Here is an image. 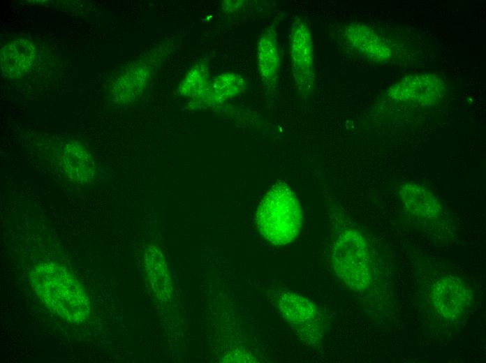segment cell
<instances>
[{
	"label": "cell",
	"mask_w": 486,
	"mask_h": 363,
	"mask_svg": "<svg viewBox=\"0 0 486 363\" xmlns=\"http://www.w3.org/2000/svg\"><path fill=\"white\" fill-rule=\"evenodd\" d=\"M30 281L42 303L64 320L80 323L89 317L90 304L83 286L63 266L38 265L31 272Z\"/></svg>",
	"instance_id": "6da1fadb"
},
{
	"label": "cell",
	"mask_w": 486,
	"mask_h": 363,
	"mask_svg": "<svg viewBox=\"0 0 486 363\" xmlns=\"http://www.w3.org/2000/svg\"><path fill=\"white\" fill-rule=\"evenodd\" d=\"M302 220L297 197L283 182H278L267 192L256 214L260 233L274 245L292 242L300 233Z\"/></svg>",
	"instance_id": "7a4b0ae2"
},
{
	"label": "cell",
	"mask_w": 486,
	"mask_h": 363,
	"mask_svg": "<svg viewBox=\"0 0 486 363\" xmlns=\"http://www.w3.org/2000/svg\"><path fill=\"white\" fill-rule=\"evenodd\" d=\"M334 269L338 277L355 290H365L371 283L369 248L358 231L348 229L336 239L332 252Z\"/></svg>",
	"instance_id": "3957f363"
},
{
	"label": "cell",
	"mask_w": 486,
	"mask_h": 363,
	"mask_svg": "<svg viewBox=\"0 0 486 363\" xmlns=\"http://www.w3.org/2000/svg\"><path fill=\"white\" fill-rule=\"evenodd\" d=\"M272 299L279 311L299 338L307 345L318 347L324 333L323 316L317 306L295 292L278 290Z\"/></svg>",
	"instance_id": "277c9868"
},
{
	"label": "cell",
	"mask_w": 486,
	"mask_h": 363,
	"mask_svg": "<svg viewBox=\"0 0 486 363\" xmlns=\"http://www.w3.org/2000/svg\"><path fill=\"white\" fill-rule=\"evenodd\" d=\"M291 71L299 92L307 96L315 86L314 48L307 23L300 17L294 20L289 35Z\"/></svg>",
	"instance_id": "5b68a950"
},
{
	"label": "cell",
	"mask_w": 486,
	"mask_h": 363,
	"mask_svg": "<svg viewBox=\"0 0 486 363\" xmlns=\"http://www.w3.org/2000/svg\"><path fill=\"white\" fill-rule=\"evenodd\" d=\"M430 299L438 315L446 320L455 321L471 306L473 295L470 288L460 279L447 276L434 283Z\"/></svg>",
	"instance_id": "8992f818"
},
{
	"label": "cell",
	"mask_w": 486,
	"mask_h": 363,
	"mask_svg": "<svg viewBox=\"0 0 486 363\" xmlns=\"http://www.w3.org/2000/svg\"><path fill=\"white\" fill-rule=\"evenodd\" d=\"M445 84L433 74H418L404 77L389 89V96L397 101L418 105H429L444 94Z\"/></svg>",
	"instance_id": "52a82bcc"
},
{
	"label": "cell",
	"mask_w": 486,
	"mask_h": 363,
	"mask_svg": "<svg viewBox=\"0 0 486 363\" xmlns=\"http://www.w3.org/2000/svg\"><path fill=\"white\" fill-rule=\"evenodd\" d=\"M344 37L351 47L367 59L383 61L392 54L388 43L366 24L351 23L346 25Z\"/></svg>",
	"instance_id": "ba28073f"
},
{
	"label": "cell",
	"mask_w": 486,
	"mask_h": 363,
	"mask_svg": "<svg viewBox=\"0 0 486 363\" xmlns=\"http://www.w3.org/2000/svg\"><path fill=\"white\" fill-rule=\"evenodd\" d=\"M273 26L268 27L260 37L257 49L258 66L261 79L269 91L277 87L281 67V58Z\"/></svg>",
	"instance_id": "9c48e42d"
},
{
	"label": "cell",
	"mask_w": 486,
	"mask_h": 363,
	"mask_svg": "<svg viewBox=\"0 0 486 363\" xmlns=\"http://www.w3.org/2000/svg\"><path fill=\"white\" fill-rule=\"evenodd\" d=\"M36 50L32 43L24 39L6 45L1 52L2 73L9 79L25 75L34 64Z\"/></svg>",
	"instance_id": "30bf717a"
},
{
	"label": "cell",
	"mask_w": 486,
	"mask_h": 363,
	"mask_svg": "<svg viewBox=\"0 0 486 363\" xmlns=\"http://www.w3.org/2000/svg\"><path fill=\"white\" fill-rule=\"evenodd\" d=\"M399 194L404 207L418 217L432 219L441 214V208L437 198L418 184H404L400 188Z\"/></svg>",
	"instance_id": "8fae6325"
},
{
	"label": "cell",
	"mask_w": 486,
	"mask_h": 363,
	"mask_svg": "<svg viewBox=\"0 0 486 363\" xmlns=\"http://www.w3.org/2000/svg\"><path fill=\"white\" fill-rule=\"evenodd\" d=\"M246 87V82L241 75L225 73L209 80L202 93L194 101L207 105H218L243 92Z\"/></svg>",
	"instance_id": "7c38bea8"
},
{
	"label": "cell",
	"mask_w": 486,
	"mask_h": 363,
	"mask_svg": "<svg viewBox=\"0 0 486 363\" xmlns=\"http://www.w3.org/2000/svg\"><path fill=\"white\" fill-rule=\"evenodd\" d=\"M62 161L64 171L71 180L86 184L93 177L94 161L82 145L77 142L68 145Z\"/></svg>",
	"instance_id": "4fadbf2b"
},
{
	"label": "cell",
	"mask_w": 486,
	"mask_h": 363,
	"mask_svg": "<svg viewBox=\"0 0 486 363\" xmlns=\"http://www.w3.org/2000/svg\"><path fill=\"white\" fill-rule=\"evenodd\" d=\"M145 265L154 292L160 298L166 297L171 289L169 274L163 256L154 246L146 249Z\"/></svg>",
	"instance_id": "5bb4252c"
},
{
	"label": "cell",
	"mask_w": 486,
	"mask_h": 363,
	"mask_svg": "<svg viewBox=\"0 0 486 363\" xmlns=\"http://www.w3.org/2000/svg\"><path fill=\"white\" fill-rule=\"evenodd\" d=\"M208 68L205 63L193 66L181 82L179 91L196 100L204 91L209 80Z\"/></svg>",
	"instance_id": "9a60e30c"
}]
</instances>
